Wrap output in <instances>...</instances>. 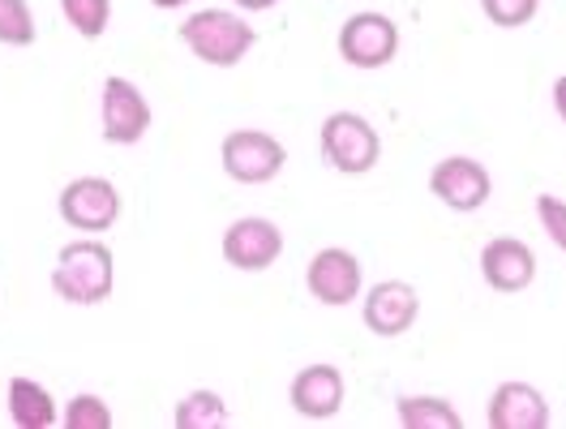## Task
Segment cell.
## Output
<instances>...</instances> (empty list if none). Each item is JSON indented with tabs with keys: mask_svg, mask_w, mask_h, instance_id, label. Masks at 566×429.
<instances>
[{
	"mask_svg": "<svg viewBox=\"0 0 566 429\" xmlns=\"http://www.w3.org/2000/svg\"><path fill=\"white\" fill-rule=\"evenodd\" d=\"M116 284V262L104 241L86 237V241H70L65 250L56 253V266H52V287L61 301L70 305H99L112 296Z\"/></svg>",
	"mask_w": 566,
	"mask_h": 429,
	"instance_id": "1",
	"label": "cell"
},
{
	"mask_svg": "<svg viewBox=\"0 0 566 429\" xmlns=\"http://www.w3.org/2000/svg\"><path fill=\"white\" fill-rule=\"evenodd\" d=\"M180 43L214 70H232L237 61H245L249 48L258 43L253 27H249L241 13H228V9H198L185 18L180 27Z\"/></svg>",
	"mask_w": 566,
	"mask_h": 429,
	"instance_id": "2",
	"label": "cell"
},
{
	"mask_svg": "<svg viewBox=\"0 0 566 429\" xmlns=\"http://www.w3.org/2000/svg\"><path fill=\"white\" fill-rule=\"evenodd\" d=\"M318 146L322 159L344 177H365L382 155L378 129L360 112H331L318 129Z\"/></svg>",
	"mask_w": 566,
	"mask_h": 429,
	"instance_id": "3",
	"label": "cell"
},
{
	"mask_svg": "<svg viewBox=\"0 0 566 429\" xmlns=\"http://www.w3.org/2000/svg\"><path fill=\"white\" fill-rule=\"evenodd\" d=\"M219 159H223V172L241 185H266L280 177L287 164L283 143L271 138L266 129H232L219 146Z\"/></svg>",
	"mask_w": 566,
	"mask_h": 429,
	"instance_id": "4",
	"label": "cell"
},
{
	"mask_svg": "<svg viewBox=\"0 0 566 429\" xmlns=\"http://www.w3.org/2000/svg\"><path fill=\"white\" fill-rule=\"evenodd\" d=\"M395 52H399V27L387 13L365 9V13H353L339 27V56L353 70H382L395 61Z\"/></svg>",
	"mask_w": 566,
	"mask_h": 429,
	"instance_id": "5",
	"label": "cell"
},
{
	"mask_svg": "<svg viewBox=\"0 0 566 429\" xmlns=\"http://www.w3.org/2000/svg\"><path fill=\"white\" fill-rule=\"evenodd\" d=\"M61 219L73 232H107L120 219V189L104 177H77L61 189Z\"/></svg>",
	"mask_w": 566,
	"mask_h": 429,
	"instance_id": "6",
	"label": "cell"
},
{
	"mask_svg": "<svg viewBox=\"0 0 566 429\" xmlns=\"http://www.w3.org/2000/svg\"><path fill=\"white\" fill-rule=\"evenodd\" d=\"M429 189H433V198H438L442 207L468 214V211H481V207L490 202L494 180L485 172V164H476L472 155H451V159H442V164L429 172Z\"/></svg>",
	"mask_w": 566,
	"mask_h": 429,
	"instance_id": "7",
	"label": "cell"
},
{
	"mask_svg": "<svg viewBox=\"0 0 566 429\" xmlns=\"http://www.w3.org/2000/svg\"><path fill=\"white\" fill-rule=\"evenodd\" d=\"M99 116H104V138L112 146H134L150 129V104L129 77H107Z\"/></svg>",
	"mask_w": 566,
	"mask_h": 429,
	"instance_id": "8",
	"label": "cell"
},
{
	"mask_svg": "<svg viewBox=\"0 0 566 429\" xmlns=\"http://www.w3.org/2000/svg\"><path fill=\"white\" fill-rule=\"evenodd\" d=\"M280 253L283 232L262 214H245V219L228 223V232H223V258L237 271H266L280 262Z\"/></svg>",
	"mask_w": 566,
	"mask_h": 429,
	"instance_id": "9",
	"label": "cell"
},
{
	"mask_svg": "<svg viewBox=\"0 0 566 429\" xmlns=\"http://www.w3.org/2000/svg\"><path fill=\"white\" fill-rule=\"evenodd\" d=\"M421 314V296L417 287L403 284V280H382L365 292V305H360V318L374 335L395 339L403 331H412V322Z\"/></svg>",
	"mask_w": 566,
	"mask_h": 429,
	"instance_id": "10",
	"label": "cell"
},
{
	"mask_svg": "<svg viewBox=\"0 0 566 429\" xmlns=\"http://www.w3.org/2000/svg\"><path fill=\"white\" fill-rule=\"evenodd\" d=\"M305 284L322 305H353L360 296V262L348 250H318L305 266Z\"/></svg>",
	"mask_w": 566,
	"mask_h": 429,
	"instance_id": "11",
	"label": "cell"
},
{
	"mask_svg": "<svg viewBox=\"0 0 566 429\" xmlns=\"http://www.w3.org/2000/svg\"><path fill=\"white\" fill-rule=\"evenodd\" d=\"M292 408L305 421H331L344 408V374L335 365H305L292 378Z\"/></svg>",
	"mask_w": 566,
	"mask_h": 429,
	"instance_id": "12",
	"label": "cell"
},
{
	"mask_svg": "<svg viewBox=\"0 0 566 429\" xmlns=\"http://www.w3.org/2000/svg\"><path fill=\"white\" fill-rule=\"evenodd\" d=\"M481 275L494 292H524L536 280V253L515 237H497L481 250Z\"/></svg>",
	"mask_w": 566,
	"mask_h": 429,
	"instance_id": "13",
	"label": "cell"
},
{
	"mask_svg": "<svg viewBox=\"0 0 566 429\" xmlns=\"http://www.w3.org/2000/svg\"><path fill=\"white\" fill-rule=\"evenodd\" d=\"M485 421L494 429H545L549 426V404L532 383H502L490 395Z\"/></svg>",
	"mask_w": 566,
	"mask_h": 429,
	"instance_id": "14",
	"label": "cell"
},
{
	"mask_svg": "<svg viewBox=\"0 0 566 429\" xmlns=\"http://www.w3.org/2000/svg\"><path fill=\"white\" fill-rule=\"evenodd\" d=\"M9 421L18 429H52L61 421L52 391L35 378H13L9 383Z\"/></svg>",
	"mask_w": 566,
	"mask_h": 429,
	"instance_id": "15",
	"label": "cell"
},
{
	"mask_svg": "<svg viewBox=\"0 0 566 429\" xmlns=\"http://www.w3.org/2000/svg\"><path fill=\"white\" fill-rule=\"evenodd\" d=\"M395 408H399V426L403 429H460L463 426L455 404H447V399H438V395H403Z\"/></svg>",
	"mask_w": 566,
	"mask_h": 429,
	"instance_id": "16",
	"label": "cell"
},
{
	"mask_svg": "<svg viewBox=\"0 0 566 429\" xmlns=\"http://www.w3.org/2000/svg\"><path fill=\"white\" fill-rule=\"evenodd\" d=\"M177 429H223L228 426V404L214 391H189L172 412Z\"/></svg>",
	"mask_w": 566,
	"mask_h": 429,
	"instance_id": "17",
	"label": "cell"
},
{
	"mask_svg": "<svg viewBox=\"0 0 566 429\" xmlns=\"http://www.w3.org/2000/svg\"><path fill=\"white\" fill-rule=\"evenodd\" d=\"M61 13L82 39H99L112 22V0H61Z\"/></svg>",
	"mask_w": 566,
	"mask_h": 429,
	"instance_id": "18",
	"label": "cell"
},
{
	"mask_svg": "<svg viewBox=\"0 0 566 429\" xmlns=\"http://www.w3.org/2000/svg\"><path fill=\"white\" fill-rule=\"evenodd\" d=\"M39 35L35 13L27 0H0V43L9 48H31Z\"/></svg>",
	"mask_w": 566,
	"mask_h": 429,
	"instance_id": "19",
	"label": "cell"
},
{
	"mask_svg": "<svg viewBox=\"0 0 566 429\" xmlns=\"http://www.w3.org/2000/svg\"><path fill=\"white\" fill-rule=\"evenodd\" d=\"M61 426L65 429H112V408H107L99 395H73L61 412Z\"/></svg>",
	"mask_w": 566,
	"mask_h": 429,
	"instance_id": "20",
	"label": "cell"
},
{
	"mask_svg": "<svg viewBox=\"0 0 566 429\" xmlns=\"http://www.w3.org/2000/svg\"><path fill=\"white\" fill-rule=\"evenodd\" d=\"M536 9H541V0H481V13L502 27V31H515V27H528L532 18H536Z\"/></svg>",
	"mask_w": 566,
	"mask_h": 429,
	"instance_id": "21",
	"label": "cell"
},
{
	"mask_svg": "<svg viewBox=\"0 0 566 429\" xmlns=\"http://www.w3.org/2000/svg\"><path fill=\"white\" fill-rule=\"evenodd\" d=\"M536 219H541L545 237H549V241L566 253V202H563V198L541 193V198H536Z\"/></svg>",
	"mask_w": 566,
	"mask_h": 429,
	"instance_id": "22",
	"label": "cell"
},
{
	"mask_svg": "<svg viewBox=\"0 0 566 429\" xmlns=\"http://www.w3.org/2000/svg\"><path fill=\"white\" fill-rule=\"evenodd\" d=\"M554 107H558V116H563V125H566V77L554 82Z\"/></svg>",
	"mask_w": 566,
	"mask_h": 429,
	"instance_id": "23",
	"label": "cell"
},
{
	"mask_svg": "<svg viewBox=\"0 0 566 429\" xmlns=\"http://www.w3.org/2000/svg\"><path fill=\"white\" fill-rule=\"evenodd\" d=\"M280 0H237V9H249V13H262V9H275Z\"/></svg>",
	"mask_w": 566,
	"mask_h": 429,
	"instance_id": "24",
	"label": "cell"
},
{
	"mask_svg": "<svg viewBox=\"0 0 566 429\" xmlns=\"http://www.w3.org/2000/svg\"><path fill=\"white\" fill-rule=\"evenodd\" d=\"M155 9H180V4H189V0H150Z\"/></svg>",
	"mask_w": 566,
	"mask_h": 429,
	"instance_id": "25",
	"label": "cell"
}]
</instances>
